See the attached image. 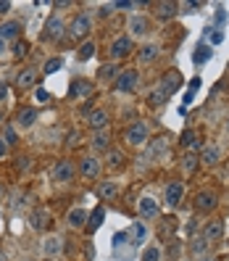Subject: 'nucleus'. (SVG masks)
<instances>
[{"instance_id":"obj_1","label":"nucleus","mask_w":229,"mask_h":261,"mask_svg":"<svg viewBox=\"0 0 229 261\" xmlns=\"http://www.w3.org/2000/svg\"><path fill=\"white\" fill-rule=\"evenodd\" d=\"M124 140L129 142V145H142V142L148 140V124L145 121H134L127 127V135H124Z\"/></svg>"},{"instance_id":"obj_2","label":"nucleus","mask_w":229,"mask_h":261,"mask_svg":"<svg viewBox=\"0 0 229 261\" xmlns=\"http://www.w3.org/2000/svg\"><path fill=\"white\" fill-rule=\"evenodd\" d=\"M182 198H185V185H182V182H169L166 190H163V203L176 208L182 203Z\"/></svg>"},{"instance_id":"obj_3","label":"nucleus","mask_w":229,"mask_h":261,"mask_svg":"<svg viewBox=\"0 0 229 261\" xmlns=\"http://www.w3.org/2000/svg\"><path fill=\"white\" fill-rule=\"evenodd\" d=\"M137 80H140L137 69L119 71V77H116V90H119V93H132V90L137 87Z\"/></svg>"},{"instance_id":"obj_4","label":"nucleus","mask_w":229,"mask_h":261,"mask_svg":"<svg viewBox=\"0 0 229 261\" xmlns=\"http://www.w3.org/2000/svg\"><path fill=\"white\" fill-rule=\"evenodd\" d=\"M61 35H63V19H61V16H50L48 21H45L42 40H45V42H56Z\"/></svg>"},{"instance_id":"obj_5","label":"nucleus","mask_w":229,"mask_h":261,"mask_svg":"<svg viewBox=\"0 0 229 261\" xmlns=\"http://www.w3.org/2000/svg\"><path fill=\"white\" fill-rule=\"evenodd\" d=\"M74 177H76V166L71 164L69 159H61V161L53 166V180H56V182H71Z\"/></svg>"},{"instance_id":"obj_6","label":"nucleus","mask_w":229,"mask_h":261,"mask_svg":"<svg viewBox=\"0 0 229 261\" xmlns=\"http://www.w3.org/2000/svg\"><path fill=\"white\" fill-rule=\"evenodd\" d=\"M90 29H93V21H90V16H84V14H76L74 16V21H71V27H69V35L71 37H87L90 35Z\"/></svg>"},{"instance_id":"obj_7","label":"nucleus","mask_w":229,"mask_h":261,"mask_svg":"<svg viewBox=\"0 0 229 261\" xmlns=\"http://www.w3.org/2000/svg\"><path fill=\"white\" fill-rule=\"evenodd\" d=\"M132 37H127V35H121V37H116L114 40V45H111V58H116V61H119V58H127L129 53H132Z\"/></svg>"},{"instance_id":"obj_8","label":"nucleus","mask_w":229,"mask_h":261,"mask_svg":"<svg viewBox=\"0 0 229 261\" xmlns=\"http://www.w3.org/2000/svg\"><path fill=\"white\" fill-rule=\"evenodd\" d=\"M216 206H219V195L213 190H203V193L195 195V208H198V211H213Z\"/></svg>"},{"instance_id":"obj_9","label":"nucleus","mask_w":229,"mask_h":261,"mask_svg":"<svg viewBox=\"0 0 229 261\" xmlns=\"http://www.w3.org/2000/svg\"><path fill=\"white\" fill-rule=\"evenodd\" d=\"M221 238H224V221H221V219L206 221V227H203V240L216 243V240H221Z\"/></svg>"},{"instance_id":"obj_10","label":"nucleus","mask_w":229,"mask_h":261,"mask_svg":"<svg viewBox=\"0 0 229 261\" xmlns=\"http://www.w3.org/2000/svg\"><path fill=\"white\" fill-rule=\"evenodd\" d=\"M79 174L84 180H95L97 174H100V161H97L95 156H84L79 161Z\"/></svg>"},{"instance_id":"obj_11","label":"nucleus","mask_w":229,"mask_h":261,"mask_svg":"<svg viewBox=\"0 0 229 261\" xmlns=\"http://www.w3.org/2000/svg\"><path fill=\"white\" fill-rule=\"evenodd\" d=\"M137 211H140L142 219H155L161 208H158V201L150 198V195H145V198H140V203H137Z\"/></svg>"},{"instance_id":"obj_12","label":"nucleus","mask_w":229,"mask_h":261,"mask_svg":"<svg viewBox=\"0 0 229 261\" xmlns=\"http://www.w3.org/2000/svg\"><path fill=\"white\" fill-rule=\"evenodd\" d=\"M35 121H37V108H32V106H21V108L16 111V127L27 129V127H32Z\"/></svg>"},{"instance_id":"obj_13","label":"nucleus","mask_w":229,"mask_h":261,"mask_svg":"<svg viewBox=\"0 0 229 261\" xmlns=\"http://www.w3.org/2000/svg\"><path fill=\"white\" fill-rule=\"evenodd\" d=\"M29 224H32V230L42 232L45 227H50V214L45 211V208H35V211H32V217H29Z\"/></svg>"},{"instance_id":"obj_14","label":"nucleus","mask_w":229,"mask_h":261,"mask_svg":"<svg viewBox=\"0 0 229 261\" xmlns=\"http://www.w3.org/2000/svg\"><path fill=\"white\" fill-rule=\"evenodd\" d=\"M87 124L95 129V132H103V129L108 127V114L103 108H95V111H90V119H87Z\"/></svg>"},{"instance_id":"obj_15","label":"nucleus","mask_w":229,"mask_h":261,"mask_svg":"<svg viewBox=\"0 0 229 261\" xmlns=\"http://www.w3.org/2000/svg\"><path fill=\"white\" fill-rule=\"evenodd\" d=\"M35 82H37V69L19 71V77H16V87L19 90H32V87H35Z\"/></svg>"},{"instance_id":"obj_16","label":"nucleus","mask_w":229,"mask_h":261,"mask_svg":"<svg viewBox=\"0 0 229 261\" xmlns=\"http://www.w3.org/2000/svg\"><path fill=\"white\" fill-rule=\"evenodd\" d=\"M61 248H63V240L56 238V235H50V238H45L40 243L42 256H56V253H61Z\"/></svg>"},{"instance_id":"obj_17","label":"nucleus","mask_w":229,"mask_h":261,"mask_svg":"<svg viewBox=\"0 0 229 261\" xmlns=\"http://www.w3.org/2000/svg\"><path fill=\"white\" fill-rule=\"evenodd\" d=\"M69 95H71V98H90V95H93V82H87V80H74V82H71Z\"/></svg>"},{"instance_id":"obj_18","label":"nucleus","mask_w":229,"mask_h":261,"mask_svg":"<svg viewBox=\"0 0 229 261\" xmlns=\"http://www.w3.org/2000/svg\"><path fill=\"white\" fill-rule=\"evenodd\" d=\"M95 193H97V198H100V201H116V198H119V187H116L114 185V182H100V185H97L95 187Z\"/></svg>"},{"instance_id":"obj_19","label":"nucleus","mask_w":229,"mask_h":261,"mask_svg":"<svg viewBox=\"0 0 229 261\" xmlns=\"http://www.w3.org/2000/svg\"><path fill=\"white\" fill-rule=\"evenodd\" d=\"M179 84H182V77H179V71H172V74H166V77L161 80V93L169 98V95H172L176 87H179Z\"/></svg>"},{"instance_id":"obj_20","label":"nucleus","mask_w":229,"mask_h":261,"mask_svg":"<svg viewBox=\"0 0 229 261\" xmlns=\"http://www.w3.org/2000/svg\"><path fill=\"white\" fill-rule=\"evenodd\" d=\"M148 29H150L148 16H132L129 19V32H132V37H142Z\"/></svg>"},{"instance_id":"obj_21","label":"nucleus","mask_w":229,"mask_h":261,"mask_svg":"<svg viewBox=\"0 0 229 261\" xmlns=\"http://www.w3.org/2000/svg\"><path fill=\"white\" fill-rule=\"evenodd\" d=\"M87 217H90V214L84 211V208H71L69 217H66V221H69V227L79 230V227H87Z\"/></svg>"},{"instance_id":"obj_22","label":"nucleus","mask_w":229,"mask_h":261,"mask_svg":"<svg viewBox=\"0 0 229 261\" xmlns=\"http://www.w3.org/2000/svg\"><path fill=\"white\" fill-rule=\"evenodd\" d=\"M19 32H21V21H5L0 24V40H16Z\"/></svg>"},{"instance_id":"obj_23","label":"nucleus","mask_w":229,"mask_h":261,"mask_svg":"<svg viewBox=\"0 0 229 261\" xmlns=\"http://www.w3.org/2000/svg\"><path fill=\"white\" fill-rule=\"evenodd\" d=\"M103 219H106V208H103V206H97L95 211H93V214H90V217H87V227H84V230H87L90 235H93V232L97 230V227L103 224Z\"/></svg>"},{"instance_id":"obj_24","label":"nucleus","mask_w":229,"mask_h":261,"mask_svg":"<svg viewBox=\"0 0 229 261\" xmlns=\"http://www.w3.org/2000/svg\"><path fill=\"white\" fill-rule=\"evenodd\" d=\"M198 159L203 161V164H208V166H216L221 161V153H219V148H216V145H206Z\"/></svg>"},{"instance_id":"obj_25","label":"nucleus","mask_w":229,"mask_h":261,"mask_svg":"<svg viewBox=\"0 0 229 261\" xmlns=\"http://www.w3.org/2000/svg\"><path fill=\"white\" fill-rule=\"evenodd\" d=\"M145 240H148L145 221H134V227H132V245H142Z\"/></svg>"},{"instance_id":"obj_26","label":"nucleus","mask_w":229,"mask_h":261,"mask_svg":"<svg viewBox=\"0 0 229 261\" xmlns=\"http://www.w3.org/2000/svg\"><path fill=\"white\" fill-rule=\"evenodd\" d=\"M163 153H166V140H163V138H155V140L148 145V156H150V159H161Z\"/></svg>"},{"instance_id":"obj_27","label":"nucleus","mask_w":229,"mask_h":261,"mask_svg":"<svg viewBox=\"0 0 229 261\" xmlns=\"http://www.w3.org/2000/svg\"><path fill=\"white\" fill-rule=\"evenodd\" d=\"M198 164H200V159H198V153H192V151H190L185 159H182V169H185L187 174H195V172H198Z\"/></svg>"},{"instance_id":"obj_28","label":"nucleus","mask_w":229,"mask_h":261,"mask_svg":"<svg viewBox=\"0 0 229 261\" xmlns=\"http://www.w3.org/2000/svg\"><path fill=\"white\" fill-rule=\"evenodd\" d=\"M116 74H119V69H116V63H103V66L97 69V80H103V82H111Z\"/></svg>"},{"instance_id":"obj_29","label":"nucleus","mask_w":229,"mask_h":261,"mask_svg":"<svg viewBox=\"0 0 229 261\" xmlns=\"http://www.w3.org/2000/svg\"><path fill=\"white\" fill-rule=\"evenodd\" d=\"M176 8H179L176 3H158L155 5V14H158V19H172L176 14Z\"/></svg>"},{"instance_id":"obj_30","label":"nucleus","mask_w":229,"mask_h":261,"mask_svg":"<svg viewBox=\"0 0 229 261\" xmlns=\"http://www.w3.org/2000/svg\"><path fill=\"white\" fill-rule=\"evenodd\" d=\"M93 148H95V151H108V148H111V138H108V132H95V138H93Z\"/></svg>"},{"instance_id":"obj_31","label":"nucleus","mask_w":229,"mask_h":261,"mask_svg":"<svg viewBox=\"0 0 229 261\" xmlns=\"http://www.w3.org/2000/svg\"><path fill=\"white\" fill-rule=\"evenodd\" d=\"M155 58H158V48H155V45H145V48H140V61L142 63H153Z\"/></svg>"},{"instance_id":"obj_32","label":"nucleus","mask_w":229,"mask_h":261,"mask_svg":"<svg viewBox=\"0 0 229 261\" xmlns=\"http://www.w3.org/2000/svg\"><path fill=\"white\" fill-rule=\"evenodd\" d=\"M93 56H95V42L93 40H87L79 50H76V58H79V61H90Z\"/></svg>"},{"instance_id":"obj_33","label":"nucleus","mask_w":229,"mask_h":261,"mask_svg":"<svg viewBox=\"0 0 229 261\" xmlns=\"http://www.w3.org/2000/svg\"><path fill=\"white\" fill-rule=\"evenodd\" d=\"M61 66H63V61H61V58H50V61L42 66V74H45V77H50V74H56V71L61 69Z\"/></svg>"},{"instance_id":"obj_34","label":"nucleus","mask_w":229,"mask_h":261,"mask_svg":"<svg viewBox=\"0 0 229 261\" xmlns=\"http://www.w3.org/2000/svg\"><path fill=\"white\" fill-rule=\"evenodd\" d=\"M211 56H213V53H211V48H208V45H200V48L195 50V63L200 66V63H206Z\"/></svg>"},{"instance_id":"obj_35","label":"nucleus","mask_w":229,"mask_h":261,"mask_svg":"<svg viewBox=\"0 0 229 261\" xmlns=\"http://www.w3.org/2000/svg\"><path fill=\"white\" fill-rule=\"evenodd\" d=\"M121 164H124L121 151H108V166H111V169H119Z\"/></svg>"},{"instance_id":"obj_36","label":"nucleus","mask_w":229,"mask_h":261,"mask_svg":"<svg viewBox=\"0 0 229 261\" xmlns=\"http://www.w3.org/2000/svg\"><path fill=\"white\" fill-rule=\"evenodd\" d=\"M166 100V95L161 93V90H155V93H150V98H148V106H153V108H158L161 103Z\"/></svg>"},{"instance_id":"obj_37","label":"nucleus","mask_w":229,"mask_h":261,"mask_svg":"<svg viewBox=\"0 0 229 261\" xmlns=\"http://www.w3.org/2000/svg\"><path fill=\"white\" fill-rule=\"evenodd\" d=\"M3 140H5V145H16V142H19V138H16V129H14V127H5Z\"/></svg>"},{"instance_id":"obj_38","label":"nucleus","mask_w":229,"mask_h":261,"mask_svg":"<svg viewBox=\"0 0 229 261\" xmlns=\"http://www.w3.org/2000/svg\"><path fill=\"white\" fill-rule=\"evenodd\" d=\"M158 259H161V251H158L155 245H150L148 251L142 253V261H158Z\"/></svg>"},{"instance_id":"obj_39","label":"nucleus","mask_w":229,"mask_h":261,"mask_svg":"<svg viewBox=\"0 0 229 261\" xmlns=\"http://www.w3.org/2000/svg\"><path fill=\"white\" fill-rule=\"evenodd\" d=\"M35 100L37 103H50V93L45 87H35Z\"/></svg>"},{"instance_id":"obj_40","label":"nucleus","mask_w":229,"mask_h":261,"mask_svg":"<svg viewBox=\"0 0 229 261\" xmlns=\"http://www.w3.org/2000/svg\"><path fill=\"white\" fill-rule=\"evenodd\" d=\"M206 251H208V240L198 238V240L192 243V253H198V256H200V253H206Z\"/></svg>"},{"instance_id":"obj_41","label":"nucleus","mask_w":229,"mask_h":261,"mask_svg":"<svg viewBox=\"0 0 229 261\" xmlns=\"http://www.w3.org/2000/svg\"><path fill=\"white\" fill-rule=\"evenodd\" d=\"M27 50H29V45L24 42V40H19V42L14 45V56H19V58H24V56H27Z\"/></svg>"},{"instance_id":"obj_42","label":"nucleus","mask_w":229,"mask_h":261,"mask_svg":"<svg viewBox=\"0 0 229 261\" xmlns=\"http://www.w3.org/2000/svg\"><path fill=\"white\" fill-rule=\"evenodd\" d=\"M29 166H32V161L27 159V156H24V159H19V161H16V169H19V172H27Z\"/></svg>"},{"instance_id":"obj_43","label":"nucleus","mask_w":229,"mask_h":261,"mask_svg":"<svg viewBox=\"0 0 229 261\" xmlns=\"http://www.w3.org/2000/svg\"><path fill=\"white\" fill-rule=\"evenodd\" d=\"M5 153H8V145H5V140L0 138V159H5Z\"/></svg>"},{"instance_id":"obj_44","label":"nucleus","mask_w":229,"mask_h":261,"mask_svg":"<svg viewBox=\"0 0 229 261\" xmlns=\"http://www.w3.org/2000/svg\"><path fill=\"white\" fill-rule=\"evenodd\" d=\"M8 11H11V3H8V0H3V3H0V14H8Z\"/></svg>"},{"instance_id":"obj_45","label":"nucleus","mask_w":229,"mask_h":261,"mask_svg":"<svg viewBox=\"0 0 229 261\" xmlns=\"http://www.w3.org/2000/svg\"><path fill=\"white\" fill-rule=\"evenodd\" d=\"M111 8H114V5H103V8L97 11V14H100V16H108V14H111Z\"/></svg>"},{"instance_id":"obj_46","label":"nucleus","mask_w":229,"mask_h":261,"mask_svg":"<svg viewBox=\"0 0 229 261\" xmlns=\"http://www.w3.org/2000/svg\"><path fill=\"white\" fill-rule=\"evenodd\" d=\"M3 53H5V42L0 40V56H3Z\"/></svg>"},{"instance_id":"obj_47","label":"nucleus","mask_w":229,"mask_h":261,"mask_svg":"<svg viewBox=\"0 0 229 261\" xmlns=\"http://www.w3.org/2000/svg\"><path fill=\"white\" fill-rule=\"evenodd\" d=\"M0 124H3V111H0Z\"/></svg>"},{"instance_id":"obj_48","label":"nucleus","mask_w":229,"mask_h":261,"mask_svg":"<svg viewBox=\"0 0 229 261\" xmlns=\"http://www.w3.org/2000/svg\"><path fill=\"white\" fill-rule=\"evenodd\" d=\"M0 261H5V256H3V253H0Z\"/></svg>"},{"instance_id":"obj_49","label":"nucleus","mask_w":229,"mask_h":261,"mask_svg":"<svg viewBox=\"0 0 229 261\" xmlns=\"http://www.w3.org/2000/svg\"><path fill=\"white\" fill-rule=\"evenodd\" d=\"M200 261H211V259H200Z\"/></svg>"},{"instance_id":"obj_50","label":"nucleus","mask_w":229,"mask_h":261,"mask_svg":"<svg viewBox=\"0 0 229 261\" xmlns=\"http://www.w3.org/2000/svg\"><path fill=\"white\" fill-rule=\"evenodd\" d=\"M227 129H229V121H227Z\"/></svg>"}]
</instances>
